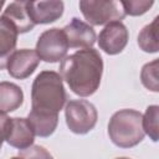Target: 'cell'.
I'll return each instance as SVG.
<instances>
[{"instance_id": "1", "label": "cell", "mask_w": 159, "mask_h": 159, "mask_svg": "<svg viewBox=\"0 0 159 159\" xmlns=\"http://www.w3.org/2000/svg\"><path fill=\"white\" fill-rule=\"evenodd\" d=\"M102 73L103 60L94 48L78 50L60 63V76L80 97H89L99 88Z\"/></svg>"}, {"instance_id": "2", "label": "cell", "mask_w": 159, "mask_h": 159, "mask_svg": "<svg viewBox=\"0 0 159 159\" xmlns=\"http://www.w3.org/2000/svg\"><path fill=\"white\" fill-rule=\"evenodd\" d=\"M66 102L67 93L60 73L46 70L35 77L31 86L30 113L58 117Z\"/></svg>"}, {"instance_id": "3", "label": "cell", "mask_w": 159, "mask_h": 159, "mask_svg": "<svg viewBox=\"0 0 159 159\" xmlns=\"http://www.w3.org/2000/svg\"><path fill=\"white\" fill-rule=\"evenodd\" d=\"M108 135L112 143L119 148H132L144 139L142 113L135 109H119L109 119Z\"/></svg>"}, {"instance_id": "4", "label": "cell", "mask_w": 159, "mask_h": 159, "mask_svg": "<svg viewBox=\"0 0 159 159\" xmlns=\"http://www.w3.org/2000/svg\"><path fill=\"white\" fill-rule=\"evenodd\" d=\"M66 124L75 134H87L91 132L98 119V112L89 101L72 99L65 107Z\"/></svg>"}, {"instance_id": "5", "label": "cell", "mask_w": 159, "mask_h": 159, "mask_svg": "<svg viewBox=\"0 0 159 159\" xmlns=\"http://www.w3.org/2000/svg\"><path fill=\"white\" fill-rule=\"evenodd\" d=\"M80 10L83 17L87 20L88 25L91 24L93 26L120 21L125 16L120 2L114 0H81Z\"/></svg>"}, {"instance_id": "6", "label": "cell", "mask_w": 159, "mask_h": 159, "mask_svg": "<svg viewBox=\"0 0 159 159\" xmlns=\"http://www.w3.org/2000/svg\"><path fill=\"white\" fill-rule=\"evenodd\" d=\"M68 43L62 29L52 27L43 31L36 42V53L40 61L55 63L62 61L68 51Z\"/></svg>"}, {"instance_id": "7", "label": "cell", "mask_w": 159, "mask_h": 159, "mask_svg": "<svg viewBox=\"0 0 159 159\" xmlns=\"http://www.w3.org/2000/svg\"><path fill=\"white\" fill-rule=\"evenodd\" d=\"M129 40V31L122 21L107 24L98 35V46L107 55L120 53Z\"/></svg>"}, {"instance_id": "8", "label": "cell", "mask_w": 159, "mask_h": 159, "mask_svg": "<svg viewBox=\"0 0 159 159\" xmlns=\"http://www.w3.org/2000/svg\"><path fill=\"white\" fill-rule=\"evenodd\" d=\"M62 30L66 35L68 47L71 48H92L97 40L94 29L78 17H72Z\"/></svg>"}, {"instance_id": "9", "label": "cell", "mask_w": 159, "mask_h": 159, "mask_svg": "<svg viewBox=\"0 0 159 159\" xmlns=\"http://www.w3.org/2000/svg\"><path fill=\"white\" fill-rule=\"evenodd\" d=\"M40 63V58L35 50L20 48L15 50L7 61V72L16 80H25L30 77Z\"/></svg>"}, {"instance_id": "10", "label": "cell", "mask_w": 159, "mask_h": 159, "mask_svg": "<svg viewBox=\"0 0 159 159\" xmlns=\"http://www.w3.org/2000/svg\"><path fill=\"white\" fill-rule=\"evenodd\" d=\"M26 9L34 25L51 24L63 15L65 5L62 1H26Z\"/></svg>"}, {"instance_id": "11", "label": "cell", "mask_w": 159, "mask_h": 159, "mask_svg": "<svg viewBox=\"0 0 159 159\" xmlns=\"http://www.w3.org/2000/svg\"><path fill=\"white\" fill-rule=\"evenodd\" d=\"M34 140H35V132L27 118H21V117L10 118V123L5 138V142L9 145L19 150H24L31 147L34 144Z\"/></svg>"}, {"instance_id": "12", "label": "cell", "mask_w": 159, "mask_h": 159, "mask_svg": "<svg viewBox=\"0 0 159 159\" xmlns=\"http://www.w3.org/2000/svg\"><path fill=\"white\" fill-rule=\"evenodd\" d=\"M17 30L6 17L0 16V70L7 65L10 56L14 53L17 43Z\"/></svg>"}, {"instance_id": "13", "label": "cell", "mask_w": 159, "mask_h": 159, "mask_svg": "<svg viewBox=\"0 0 159 159\" xmlns=\"http://www.w3.org/2000/svg\"><path fill=\"white\" fill-rule=\"evenodd\" d=\"M2 16L6 17L10 22H12V25L16 27L19 34L29 32L35 26L29 16V12L26 9V1L10 2L7 7L4 10Z\"/></svg>"}, {"instance_id": "14", "label": "cell", "mask_w": 159, "mask_h": 159, "mask_svg": "<svg viewBox=\"0 0 159 159\" xmlns=\"http://www.w3.org/2000/svg\"><path fill=\"white\" fill-rule=\"evenodd\" d=\"M24 102V92L16 83L0 82V112L9 113L21 107Z\"/></svg>"}, {"instance_id": "15", "label": "cell", "mask_w": 159, "mask_h": 159, "mask_svg": "<svg viewBox=\"0 0 159 159\" xmlns=\"http://www.w3.org/2000/svg\"><path fill=\"white\" fill-rule=\"evenodd\" d=\"M158 21L159 17L157 16L150 24L145 25L139 35H138V45L142 51L148 53H155L159 50L158 43Z\"/></svg>"}, {"instance_id": "16", "label": "cell", "mask_w": 159, "mask_h": 159, "mask_svg": "<svg viewBox=\"0 0 159 159\" xmlns=\"http://www.w3.org/2000/svg\"><path fill=\"white\" fill-rule=\"evenodd\" d=\"M158 119H159V107L157 104L149 106L145 109V113L142 114V127L144 134L149 135L153 142H158Z\"/></svg>"}, {"instance_id": "17", "label": "cell", "mask_w": 159, "mask_h": 159, "mask_svg": "<svg viewBox=\"0 0 159 159\" xmlns=\"http://www.w3.org/2000/svg\"><path fill=\"white\" fill-rule=\"evenodd\" d=\"M158 66H159V58H155L152 62L145 63L140 71V81H142L143 86L147 89L155 92V93L159 92Z\"/></svg>"}, {"instance_id": "18", "label": "cell", "mask_w": 159, "mask_h": 159, "mask_svg": "<svg viewBox=\"0 0 159 159\" xmlns=\"http://www.w3.org/2000/svg\"><path fill=\"white\" fill-rule=\"evenodd\" d=\"M122 5V9L125 15L129 16H139L145 14L153 5L154 1H148V0H125V1H119Z\"/></svg>"}, {"instance_id": "19", "label": "cell", "mask_w": 159, "mask_h": 159, "mask_svg": "<svg viewBox=\"0 0 159 159\" xmlns=\"http://www.w3.org/2000/svg\"><path fill=\"white\" fill-rule=\"evenodd\" d=\"M19 157L22 159H53L50 152L41 145H31L19 152Z\"/></svg>"}, {"instance_id": "20", "label": "cell", "mask_w": 159, "mask_h": 159, "mask_svg": "<svg viewBox=\"0 0 159 159\" xmlns=\"http://www.w3.org/2000/svg\"><path fill=\"white\" fill-rule=\"evenodd\" d=\"M9 123H10V117H7L6 113L0 112V149L2 147V143H4L5 138H6Z\"/></svg>"}, {"instance_id": "21", "label": "cell", "mask_w": 159, "mask_h": 159, "mask_svg": "<svg viewBox=\"0 0 159 159\" xmlns=\"http://www.w3.org/2000/svg\"><path fill=\"white\" fill-rule=\"evenodd\" d=\"M4 4H5V1H2V0H0V10H1V7L4 6Z\"/></svg>"}, {"instance_id": "22", "label": "cell", "mask_w": 159, "mask_h": 159, "mask_svg": "<svg viewBox=\"0 0 159 159\" xmlns=\"http://www.w3.org/2000/svg\"><path fill=\"white\" fill-rule=\"evenodd\" d=\"M10 159H22V158H20V157L17 155V157H12V158H10Z\"/></svg>"}, {"instance_id": "23", "label": "cell", "mask_w": 159, "mask_h": 159, "mask_svg": "<svg viewBox=\"0 0 159 159\" xmlns=\"http://www.w3.org/2000/svg\"><path fill=\"white\" fill-rule=\"evenodd\" d=\"M116 159H130V158H127V157H120V158H116Z\"/></svg>"}]
</instances>
